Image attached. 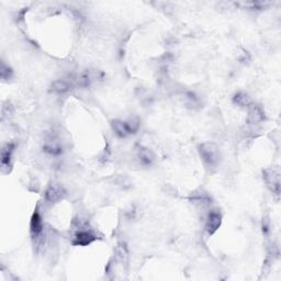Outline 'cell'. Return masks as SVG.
<instances>
[{"mask_svg": "<svg viewBox=\"0 0 281 281\" xmlns=\"http://www.w3.org/2000/svg\"><path fill=\"white\" fill-rule=\"evenodd\" d=\"M199 154L202 160L209 167H215L221 160V153L217 145L214 143H202L199 145Z\"/></svg>", "mask_w": 281, "mask_h": 281, "instance_id": "cell-1", "label": "cell"}, {"mask_svg": "<svg viewBox=\"0 0 281 281\" xmlns=\"http://www.w3.org/2000/svg\"><path fill=\"white\" fill-rule=\"evenodd\" d=\"M42 148H43L44 153L49 154L51 156H59L63 153V150H64L63 145H62L60 139L53 133H50L46 135V138L44 139V142L42 145Z\"/></svg>", "mask_w": 281, "mask_h": 281, "instance_id": "cell-2", "label": "cell"}, {"mask_svg": "<svg viewBox=\"0 0 281 281\" xmlns=\"http://www.w3.org/2000/svg\"><path fill=\"white\" fill-rule=\"evenodd\" d=\"M263 177L265 183H266L267 187L270 189V191L275 194L277 197L280 195V173L277 169L269 168L264 170Z\"/></svg>", "mask_w": 281, "mask_h": 281, "instance_id": "cell-3", "label": "cell"}, {"mask_svg": "<svg viewBox=\"0 0 281 281\" xmlns=\"http://www.w3.org/2000/svg\"><path fill=\"white\" fill-rule=\"evenodd\" d=\"M66 197V190L60 184H51L45 191V200L50 204H56L61 200H63Z\"/></svg>", "mask_w": 281, "mask_h": 281, "instance_id": "cell-4", "label": "cell"}, {"mask_svg": "<svg viewBox=\"0 0 281 281\" xmlns=\"http://www.w3.org/2000/svg\"><path fill=\"white\" fill-rule=\"evenodd\" d=\"M248 109V114H247V122L249 124H258L265 121L266 119V114H265V110L262 106L257 105V103H251L247 107Z\"/></svg>", "mask_w": 281, "mask_h": 281, "instance_id": "cell-5", "label": "cell"}, {"mask_svg": "<svg viewBox=\"0 0 281 281\" xmlns=\"http://www.w3.org/2000/svg\"><path fill=\"white\" fill-rule=\"evenodd\" d=\"M97 239V236L90 230L77 231L72 239V245L75 246H88Z\"/></svg>", "mask_w": 281, "mask_h": 281, "instance_id": "cell-6", "label": "cell"}, {"mask_svg": "<svg viewBox=\"0 0 281 281\" xmlns=\"http://www.w3.org/2000/svg\"><path fill=\"white\" fill-rule=\"evenodd\" d=\"M222 224V214L221 212L218 210H212L210 211L209 214H208L207 217V222H206V231L210 234V235H213L218 228H220Z\"/></svg>", "mask_w": 281, "mask_h": 281, "instance_id": "cell-7", "label": "cell"}, {"mask_svg": "<svg viewBox=\"0 0 281 281\" xmlns=\"http://www.w3.org/2000/svg\"><path fill=\"white\" fill-rule=\"evenodd\" d=\"M189 201L192 205L200 208H206L212 205V197L205 190H197L192 192L189 197Z\"/></svg>", "mask_w": 281, "mask_h": 281, "instance_id": "cell-8", "label": "cell"}, {"mask_svg": "<svg viewBox=\"0 0 281 281\" xmlns=\"http://www.w3.org/2000/svg\"><path fill=\"white\" fill-rule=\"evenodd\" d=\"M43 220L42 216H41L40 212L38 210H35V212L32 214V217H31L30 221V232L31 235L33 236V238L39 237L41 234L43 232Z\"/></svg>", "mask_w": 281, "mask_h": 281, "instance_id": "cell-9", "label": "cell"}, {"mask_svg": "<svg viewBox=\"0 0 281 281\" xmlns=\"http://www.w3.org/2000/svg\"><path fill=\"white\" fill-rule=\"evenodd\" d=\"M76 85H75V78L74 79H66V78H63V79H59L55 80L53 84H52V90L56 93H65L67 91H70V89H72Z\"/></svg>", "mask_w": 281, "mask_h": 281, "instance_id": "cell-10", "label": "cell"}, {"mask_svg": "<svg viewBox=\"0 0 281 281\" xmlns=\"http://www.w3.org/2000/svg\"><path fill=\"white\" fill-rule=\"evenodd\" d=\"M138 158L143 166H152L155 162L154 153L147 147L140 146L138 148Z\"/></svg>", "mask_w": 281, "mask_h": 281, "instance_id": "cell-11", "label": "cell"}, {"mask_svg": "<svg viewBox=\"0 0 281 281\" xmlns=\"http://www.w3.org/2000/svg\"><path fill=\"white\" fill-rule=\"evenodd\" d=\"M111 127H112L113 132L116 133V135L119 138L124 139V138L129 137V135H131L127 121H121V120H113V121L111 122Z\"/></svg>", "mask_w": 281, "mask_h": 281, "instance_id": "cell-12", "label": "cell"}, {"mask_svg": "<svg viewBox=\"0 0 281 281\" xmlns=\"http://www.w3.org/2000/svg\"><path fill=\"white\" fill-rule=\"evenodd\" d=\"M14 150V144L13 143H8L4 145L1 149V166L2 168L7 167L11 163L12 154Z\"/></svg>", "mask_w": 281, "mask_h": 281, "instance_id": "cell-13", "label": "cell"}, {"mask_svg": "<svg viewBox=\"0 0 281 281\" xmlns=\"http://www.w3.org/2000/svg\"><path fill=\"white\" fill-rule=\"evenodd\" d=\"M252 102L253 101H252L251 97H249L245 92H237L233 97V103L238 107L247 108Z\"/></svg>", "mask_w": 281, "mask_h": 281, "instance_id": "cell-14", "label": "cell"}, {"mask_svg": "<svg viewBox=\"0 0 281 281\" xmlns=\"http://www.w3.org/2000/svg\"><path fill=\"white\" fill-rule=\"evenodd\" d=\"M12 75V70L9 69L8 66H6L4 64H2V69H1V78L2 79H9L10 77Z\"/></svg>", "mask_w": 281, "mask_h": 281, "instance_id": "cell-15", "label": "cell"}]
</instances>
